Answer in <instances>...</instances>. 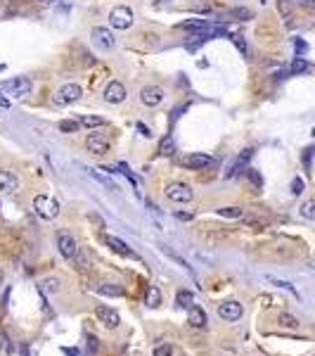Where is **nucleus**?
<instances>
[{
	"instance_id": "f257e3e1",
	"label": "nucleus",
	"mask_w": 315,
	"mask_h": 356,
	"mask_svg": "<svg viewBox=\"0 0 315 356\" xmlns=\"http://www.w3.org/2000/svg\"><path fill=\"white\" fill-rule=\"evenodd\" d=\"M31 79L26 76H14V79H10V81H0V91L8 93L10 98H26L31 95Z\"/></svg>"
},
{
	"instance_id": "f03ea898",
	"label": "nucleus",
	"mask_w": 315,
	"mask_h": 356,
	"mask_svg": "<svg viewBox=\"0 0 315 356\" xmlns=\"http://www.w3.org/2000/svg\"><path fill=\"white\" fill-rule=\"evenodd\" d=\"M133 10L126 8V5H116V8L109 12V24H112V29H118V31H126V29L133 27Z\"/></svg>"
},
{
	"instance_id": "7ed1b4c3",
	"label": "nucleus",
	"mask_w": 315,
	"mask_h": 356,
	"mask_svg": "<svg viewBox=\"0 0 315 356\" xmlns=\"http://www.w3.org/2000/svg\"><path fill=\"white\" fill-rule=\"evenodd\" d=\"M34 209H36V214L40 219L52 221L60 214V202L54 200V197H48V195H38L36 200H34Z\"/></svg>"
},
{
	"instance_id": "20e7f679",
	"label": "nucleus",
	"mask_w": 315,
	"mask_h": 356,
	"mask_svg": "<svg viewBox=\"0 0 315 356\" xmlns=\"http://www.w3.org/2000/svg\"><path fill=\"white\" fill-rule=\"evenodd\" d=\"M57 249H60V254L64 259H69V261H76V256H78V245H76V240H74L69 233H57Z\"/></svg>"
},
{
	"instance_id": "39448f33",
	"label": "nucleus",
	"mask_w": 315,
	"mask_h": 356,
	"mask_svg": "<svg viewBox=\"0 0 315 356\" xmlns=\"http://www.w3.org/2000/svg\"><path fill=\"white\" fill-rule=\"evenodd\" d=\"M81 95H83L81 86H76V83H64L62 88L54 93V102H57V105H72V102H76Z\"/></svg>"
},
{
	"instance_id": "423d86ee",
	"label": "nucleus",
	"mask_w": 315,
	"mask_h": 356,
	"mask_svg": "<svg viewBox=\"0 0 315 356\" xmlns=\"http://www.w3.org/2000/svg\"><path fill=\"white\" fill-rule=\"evenodd\" d=\"M180 164L185 166V169H192V171H202V169H206V166L214 164V159L204 152H192V155L182 157V162Z\"/></svg>"
},
{
	"instance_id": "0eeeda50",
	"label": "nucleus",
	"mask_w": 315,
	"mask_h": 356,
	"mask_svg": "<svg viewBox=\"0 0 315 356\" xmlns=\"http://www.w3.org/2000/svg\"><path fill=\"white\" fill-rule=\"evenodd\" d=\"M166 197L171 202H190L192 200V188L188 183H171L166 188Z\"/></svg>"
},
{
	"instance_id": "6e6552de",
	"label": "nucleus",
	"mask_w": 315,
	"mask_h": 356,
	"mask_svg": "<svg viewBox=\"0 0 315 356\" xmlns=\"http://www.w3.org/2000/svg\"><path fill=\"white\" fill-rule=\"evenodd\" d=\"M92 41H95V46L102 48V50H112V48L116 46V38H114V34H112L107 27L92 29Z\"/></svg>"
},
{
	"instance_id": "1a4fd4ad",
	"label": "nucleus",
	"mask_w": 315,
	"mask_h": 356,
	"mask_svg": "<svg viewBox=\"0 0 315 356\" xmlns=\"http://www.w3.org/2000/svg\"><path fill=\"white\" fill-rule=\"evenodd\" d=\"M162 100H164V88H159V86H144L140 91V102L144 107H156V105H162Z\"/></svg>"
},
{
	"instance_id": "9d476101",
	"label": "nucleus",
	"mask_w": 315,
	"mask_h": 356,
	"mask_svg": "<svg viewBox=\"0 0 315 356\" xmlns=\"http://www.w3.org/2000/svg\"><path fill=\"white\" fill-rule=\"evenodd\" d=\"M126 86L121 81H109L107 88H104V100L112 102V105H118V102L126 100Z\"/></svg>"
},
{
	"instance_id": "9b49d317",
	"label": "nucleus",
	"mask_w": 315,
	"mask_h": 356,
	"mask_svg": "<svg viewBox=\"0 0 315 356\" xmlns=\"http://www.w3.org/2000/svg\"><path fill=\"white\" fill-rule=\"evenodd\" d=\"M244 313V306L240 301H223L220 306H218V316L225 320H240Z\"/></svg>"
},
{
	"instance_id": "f8f14e48",
	"label": "nucleus",
	"mask_w": 315,
	"mask_h": 356,
	"mask_svg": "<svg viewBox=\"0 0 315 356\" xmlns=\"http://www.w3.org/2000/svg\"><path fill=\"white\" fill-rule=\"evenodd\" d=\"M95 313H98V318L107 325V328H116L118 323H121V316L116 313V309H112V306H104V304H100L98 309H95Z\"/></svg>"
},
{
	"instance_id": "ddd939ff",
	"label": "nucleus",
	"mask_w": 315,
	"mask_h": 356,
	"mask_svg": "<svg viewBox=\"0 0 315 356\" xmlns=\"http://www.w3.org/2000/svg\"><path fill=\"white\" fill-rule=\"evenodd\" d=\"M19 188V178L8 169H0V192L2 195H10Z\"/></svg>"
},
{
	"instance_id": "4468645a",
	"label": "nucleus",
	"mask_w": 315,
	"mask_h": 356,
	"mask_svg": "<svg viewBox=\"0 0 315 356\" xmlns=\"http://www.w3.org/2000/svg\"><path fill=\"white\" fill-rule=\"evenodd\" d=\"M86 145H88V150L92 155H104V152H109V140L104 136H100V133H90Z\"/></svg>"
},
{
	"instance_id": "2eb2a0df",
	"label": "nucleus",
	"mask_w": 315,
	"mask_h": 356,
	"mask_svg": "<svg viewBox=\"0 0 315 356\" xmlns=\"http://www.w3.org/2000/svg\"><path fill=\"white\" fill-rule=\"evenodd\" d=\"M104 242H107L114 252H118L121 256H128V259H138V254H135L133 249L124 242V240H118V237H114V235H104Z\"/></svg>"
},
{
	"instance_id": "dca6fc26",
	"label": "nucleus",
	"mask_w": 315,
	"mask_h": 356,
	"mask_svg": "<svg viewBox=\"0 0 315 356\" xmlns=\"http://www.w3.org/2000/svg\"><path fill=\"white\" fill-rule=\"evenodd\" d=\"M188 323L192 328H206V311L202 309V306H190Z\"/></svg>"
},
{
	"instance_id": "f3484780",
	"label": "nucleus",
	"mask_w": 315,
	"mask_h": 356,
	"mask_svg": "<svg viewBox=\"0 0 315 356\" xmlns=\"http://www.w3.org/2000/svg\"><path fill=\"white\" fill-rule=\"evenodd\" d=\"M252 157H254V150H252V147H246V150L242 152V157H240V159L234 162V166L230 169V174H228V178H232V176H237L240 171H244V169H246V164H249V159H252Z\"/></svg>"
},
{
	"instance_id": "a211bd4d",
	"label": "nucleus",
	"mask_w": 315,
	"mask_h": 356,
	"mask_svg": "<svg viewBox=\"0 0 315 356\" xmlns=\"http://www.w3.org/2000/svg\"><path fill=\"white\" fill-rule=\"evenodd\" d=\"M159 155L162 157H173L176 155V140H173V136H164V140L159 143Z\"/></svg>"
},
{
	"instance_id": "6ab92c4d",
	"label": "nucleus",
	"mask_w": 315,
	"mask_h": 356,
	"mask_svg": "<svg viewBox=\"0 0 315 356\" xmlns=\"http://www.w3.org/2000/svg\"><path fill=\"white\" fill-rule=\"evenodd\" d=\"M144 304H147L150 309H156V306L162 304V292H159V287H154V285L147 287V299H144Z\"/></svg>"
},
{
	"instance_id": "aec40b11",
	"label": "nucleus",
	"mask_w": 315,
	"mask_h": 356,
	"mask_svg": "<svg viewBox=\"0 0 315 356\" xmlns=\"http://www.w3.org/2000/svg\"><path fill=\"white\" fill-rule=\"evenodd\" d=\"M78 124H81L83 128H98V126H104L107 124V119H102V117H81L78 119Z\"/></svg>"
},
{
	"instance_id": "412c9836",
	"label": "nucleus",
	"mask_w": 315,
	"mask_h": 356,
	"mask_svg": "<svg viewBox=\"0 0 315 356\" xmlns=\"http://www.w3.org/2000/svg\"><path fill=\"white\" fill-rule=\"evenodd\" d=\"M100 294H104V297H124V287H116V285H100L98 287Z\"/></svg>"
},
{
	"instance_id": "4be33fe9",
	"label": "nucleus",
	"mask_w": 315,
	"mask_h": 356,
	"mask_svg": "<svg viewBox=\"0 0 315 356\" xmlns=\"http://www.w3.org/2000/svg\"><path fill=\"white\" fill-rule=\"evenodd\" d=\"M57 128H60L62 133H76V131L81 128V124H78V121H74V119H62V121L57 124Z\"/></svg>"
},
{
	"instance_id": "5701e85b",
	"label": "nucleus",
	"mask_w": 315,
	"mask_h": 356,
	"mask_svg": "<svg viewBox=\"0 0 315 356\" xmlns=\"http://www.w3.org/2000/svg\"><path fill=\"white\" fill-rule=\"evenodd\" d=\"M306 72H310V64H308L304 57H296V60L292 62V74L298 76V74H306Z\"/></svg>"
},
{
	"instance_id": "b1692460",
	"label": "nucleus",
	"mask_w": 315,
	"mask_h": 356,
	"mask_svg": "<svg viewBox=\"0 0 315 356\" xmlns=\"http://www.w3.org/2000/svg\"><path fill=\"white\" fill-rule=\"evenodd\" d=\"M206 24L208 22H204V19H188V22L180 24V29H185V31H202Z\"/></svg>"
},
{
	"instance_id": "393cba45",
	"label": "nucleus",
	"mask_w": 315,
	"mask_h": 356,
	"mask_svg": "<svg viewBox=\"0 0 315 356\" xmlns=\"http://www.w3.org/2000/svg\"><path fill=\"white\" fill-rule=\"evenodd\" d=\"M278 323L282 325V328H298V318L296 316H292V313H280Z\"/></svg>"
},
{
	"instance_id": "a878e982",
	"label": "nucleus",
	"mask_w": 315,
	"mask_h": 356,
	"mask_svg": "<svg viewBox=\"0 0 315 356\" xmlns=\"http://www.w3.org/2000/svg\"><path fill=\"white\" fill-rule=\"evenodd\" d=\"M266 280H270L272 285H278V287H282V290H287L289 294H294V297H298V292H296V287L292 283H287V280H280V278H272V275H268Z\"/></svg>"
},
{
	"instance_id": "bb28decb",
	"label": "nucleus",
	"mask_w": 315,
	"mask_h": 356,
	"mask_svg": "<svg viewBox=\"0 0 315 356\" xmlns=\"http://www.w3.org/2000/svg\"><path fill=\"white\" fill-rule=\"evenodd\" d=\"M228 17L242 19V22H246V19L254 17V12H252V10H246V8H234V10H230V12H228Z\"/></svg>"
},
{
	"instance_id": "cd10ccee",
	"label": "nucleus",
	"mask_w": 315,
	"mask_h": 356,
	"mask_svg": "<svg viewBox=\"0 0 315 356\" xmlns=\"http://www.w3.org/2000/svg\"><path fill=\"white\" fill-rule=\"evenodd\" d=\"M218 214L220 216H225V219H242V207H223V209H218Z\"/></svg>"
},
{
	"instance_id": "c85d7f7f",
	"label": "nucleus",
	"mask_w": 315,
	"mask_h": 356,
	"mask_svg": "<svg viewBox=\"0 0 315 356\" xmlns=\"http://www.w3.org/2000/svg\"><path fill=\"white\" fill-rule=\"evenodd\" d=\"M164 252H166V254H168V259H171V261H176V264H178L180 268H185V271H188V273L192 275V278H194V271H192V266H190L188 261H185V259H180L178 254H173V252H168V249H164Z\"/></svg>"
},
{
	"instance_id": "c756f323",
	"label": "nucleus",
	"mask_w": 315,
	"mask_h": 356,
	"mask_svg": "<svg viewBox=\"0 0 315 356\" xmlns=\"http://www.w3.org/2000/svg\"><path fill=\"white\" fill-rule=\"evenodd\" d=\"M244 174H246V178L252 181V185H256V188H261L263 185V176L256 171V169H244Z\"/></svg>"
},
{
	"instance_id": "7c9ffc66",
	"label": "nucleus",
	"mask_w": 315,
	"mask_h": 356,
	"mask_svg": "<svg viewBox=\"0 0 315 356\" xmlns=\"http://www.w3.org/2000/svg\"><path fill=\"white\" fill-rule=\"evenodd\" d=\"M176 301H178V306H185V309H190V306H192V294H190L188 290H180L178 297H176Z\"/></svg>"
},
{
	"instance_id": "2f4dec72",
	"label": "nucleus",
	"mask_w": 315,
	"mask_h": 356,
	"mask_svg": "<svg viewBox=\"0 0 315 356\" xmlns=\"http://www.w3.org/2000/svg\"><path fill=\"white\" fill-rule=\"evenodd\" d=\"M88 174H90V176H92V178H98V181H100V183H102V185H104V188H109V190H116V185H114V183L109 181L107 176H100V174H98V171H92V169H88Z\"/></svg>"
},
{
	"instance_id": "473e14b6",
	"label": "nucleus",
	"mask_w": 315,
	"mask_h": 356,
	"mask_svg": "<svg viewBox=\"0 0 315 356\" xmlns=\"http://www.w3.org/2000/svg\"><path fill=\"white\" fill-rule=\"evenodd\" d=\"M232 43L237 46V50L242 53L244 57L249 55V46H246V41H244V36H232Z\"/></svg>"
},
{
	"instance_id": "72a5a7b5",
	"label": "nucleus",
	"mask_w": 315,
	"mask_h": 356,
	"mask_svg": "<svg viewBox=\"0 0 315 356\" xmlns=\"http://www.w3.org/2000/svg\"><path fill=\"white\" fill-rule=\"evenodd\" d=\"M40 285H43L45 290H50V292H57V290H60V280H57V278H45Z\"/></svg>"
},
{
	"instance_id": "f704fd0d",
	"label": "nucleus",
	"mask_w": 315,
	"mask_h": 356,
	"mask_svg": "<svg viewBox=\"0 0 315 356\" xmlns=\"http://www.w3.org/2000/svg\"><path fill=\"white\" fill-rule=\"evenodd\" d=\"M294 50L298 53V57L306 55V53H308V43H306V41H301V38H294Z\"/></svg>"
},
{
	"instance_id": "c9c22d12",
	"label": "nucleus",
	"mask_w": 315,
	"mask_h": 356,
	"mask_svg": "<svg viewBox=\"0 0 315 356\" xmlns=\"http://www.w3.org/2000/svg\"><path fill=\"white\" fill-rule=\"evenodd\" d=\"M301 214H304L306 219H315V202H306L304 209H301Z\"/></svg>"
},
{
	"instance_id": "e433bc0d",
	"label": "nucleus",
	"mask_w": 315,
	"mask_h": 356,
	"mask_svg": "<svg viewBox=\"0 0 315 356\" xmlns=\"http://www.w3.org/2000/svg\"><path fill=\"white\" fill-rule=\"evenodd\" d=\"M289 188H292V195H301V192H304V181H301V178H294Z\"/></svg>"
},
{
	"instance_id": "4c0bfd02",
	"label": "nucleus",
	"mask_w": 315,
	"mask_h": 356,
	"mask_svg": "<svg viewBox=\"0 0 315 356\" xmlns=\"http://www.w3.org/2000/svg\"><path fill=\"white\" fill-rule=\"evenodd\" d=\"M154 356H171V347H166V344H164V347H156L154 349Z\"/></svg>"
},
{
	"instance_id": "58836bf2",
	"label": "nucleus",
	"mask_w": 315,
	"mask_h": 356,
	"mask_svg": "<svg viewBox=\"0 0 315 356\" xmlns=\"http://www.w3.org/2000/svg\"><path fill=\"white\" fill-rule=\"evenodd\" d=\"M176 219H178V221H192L194 216H192L190 211H176Z\"/></svg>"
},
{
	"instance_id": "ea45409f",
	"label": "nucleus",
	"mask_w": 315,
	"mask_h": 356,
	"mask_svg": "<svg viewBox=\"0 0 315 356\" xmlns=\"http://www.w3.org/2000/svg\"><path fill=\"white\" fill-rule=\"evenodd\" d=\"M0 347H2V351H5V354H10V351H12V347H10V339L5 337V335L0 337Z\"/></svg>"
},
{
	"instance_id": "a19ab883",
	"label": "nucleus",
	"mask_w": 315,
	"mask_h": 356,
	"mask_svg": "<svg viewBox=\"0 0 315 356\" xmlns=\"http://www.w3.org/2000/svg\"><path fill=\"white\" fill-rule=\"evenodd\" d=\"M138 131H140V136H144V138H152V131L144 126V124H138Z\"/></svg>"
},
{
	"instance_id": "79ce46f5",
	"label": "nucleus",
	"mask_w": 315,
	"mask_h": 356,
	"mask_svg": "<svg viewBox=\"0 0 315 356\" xmlns=\"http://www.w3.org/2000/svg\"><path fill=\"white\" fill-rule=\"evenodd\" d=\"M8 297H10V294L5 292V294H2V299H0V318H2V313H5V306H8Z\"/></svg>"
},
{
	"instance_id": "37998d69",
	"label": "nucleus",
	"mask_w": 315,
	"mask_h": 356,
	"mask_svg": "<svg viewBox=\"0 0 315 356\" xmlns=\"http://www.w3.org/2000/svg\"><path fill=\"white\" fill-rule=\"evenodd\" d=\"M62 351H64L66 356H81V351H78V349H74V347H72V349H69V347H64Z\"/></svg>"
},
{
	"instance_id": "c03bdc74",
	"label": "nucleus",
	"mask_w": 315,
	"mask_h": 356,
	"mask_svg": "<svg viewBox=\"0 0 315 356\" xmlns=\"http://www.w3.org/2000/svg\"><path fill=\"white\" fill-rule=\"evenodd\" d=\"M88 342H90V351L95 354V351H98V339L92 337V335H88Z\"/></svg>"
},
{
	"instance_id": "a18cd8bd",
	"label": "nucleus",
	"mask_w": 315,
	"mask_h": 356,
	"mask_svg": "<svg viewBox=\"0 0 315 356\" xmlns=\"http://www.w3.org/2000/svg\"><path fill=\"white\" fill-rule=\"evenodd\" d=\"M0 107H10V100H5L2 95H0Z\"/></svg>"
},
{
	"instance_id": "49530a36",
	"label": "nucleus",
	"mask_w": 315,
	"mask_h": 356,
	"mask_svg": "<svg viewBox=\"0 0 315 356\" xmlns=\"http://www.w3.org/2000/svg\"><path fill=\"white\" fill-rule=\"evenodd\" d=\"M2 280H5V273H2V268H0V285H2Z\"/></svg>"
},
{
	"instance_id": "de8ad7c7",
	"label": "nucleus",
	"mask_w": 315,
	"mask_h": 356,
	"mask_svg": "<svg viewBox=\"0 0 315 356\" xmlns=\"http://www.w3.org/2000/svg\"><path fill=\"white\" fill-rule=\"evenodd\" d=\"M2 69H5V64H0V72H2Z\"/></svg>"
},
{
	"instance_id": "09e8293b",
	"label": "nucleus",
	"mask_w": 315,
	"mask_h": 356,
	"mask_svg": "<svg viewBox=\"0 0 315 356\" xmlns=\"http://www.w3.org/2000/svg\"><path fill=\"white\" fill-rule=\"evenodd\" d=\"M261 3H268V0H261Z\"/></svg>"
}]
</instances>
